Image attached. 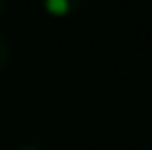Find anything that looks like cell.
I'll use <instances>...</instances> for the list:
<instances>
[{"mask_svg":"<svg viewBox=\"0 0 152 150\" xmlns=\"http://www.w3.org/2000/svg\"><path fill=\"white\" fill-rule=\"evenodd\" d=\"M11 150H42L40 146H33V143H20V146H15Z\"/></svg>","mask_w":152,"mask_h":150,"instance_id":"obj_3","label":"cell"},{"mask_svg":"<svg viewBox=\"0 0 152 150\" xmlns=\"http://www.w3.org/2000/svg\"><path fill=\"white\" fill-rule=\"evenodd\" d=\"M9 62H11V44H9V40L0 33V75L9 69Z\"/></svg>","mask_w":152,"mask_h":150,"instance_id":"obj_2","label":"cell"},{"mask_svg":"<svg viewBox=\"0 0 152 150\" xmlns=\"http://www.w3.org/2000/svg\"><path fill=\"white\" fill-rule=\"evenodd\" d=\"M84 0H40L42 9L51 18H71L73 13L80 11Z\"/></svg>","mask_w":152,"mask_h":150,"instance_id":"obj_1","label":"cell"},{"mask_svg":"<svg viewBox=\"0 0 152 150\" xmlns=\"http://www.w3.org/2000/svg\"><path fill=\"white\" fill-rule=\"evenodd\" d=\"M4 7H7V0H0V18H2V13H4Z\"/></svg>","mask_w":152,"mask_h":150,"instance_id":"obj_4","label":"cell"}]
</instances>
